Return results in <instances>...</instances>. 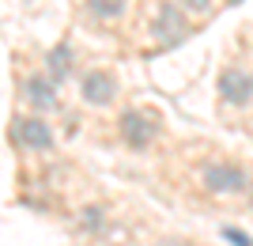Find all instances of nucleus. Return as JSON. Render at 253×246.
<instances>
[{
	"label": "nucleus",
	"instance_id": "f8f14e48",
	"mask_svg": "<svg viewBox=\"0 0 253 246\" xmlns=\"http://www.w3.org/2000/svg\"><path fill=\"white\" fill-rule=\"evenodd\" d=\"M219 235L227 239V243H231V246H253V239L246 235L242 227H234V224H223V227H219Z\"/></svg>",
	"mask_w": 253,
	"mask_h": 246
},
{
	"label": "nucleus",
	"instance_id": "f257e3e1",
	"mask_svg": "<svg viewBox=\"0 0 253 246\" xmlns=\"http://www.w3.org/2000/svg\"><path fill=\"white\" fill-rule=\"evenodd\" d=\"M197 182L208 197H246L250 193V171L234 159H204L197 171Z\"/></svg>",
	"mask_w": 253,
	"mask_h": 246
},
{
	"label": "nucleus",
	"instance_id": "9d476101",
	"mask_svg": "<svg viewBox=\"0 0 253 246\" xmlns=\"http://www.w3.org/2000/svg\"><path fill=\"white\" fill-rule=\"evenodd\" d=\"M76 227L87 231V235H106L110 216H106L102 204H84V208H76Z\"/></svg>",
	"mask_w": 253,
	"mask_h": 246
},
{
	"label": "nucleus",
	"instance_id": "f03ea898",
	"mask_svg": "<svg viewBox=\"0 0 253 246\" xmlns=\"http://www.w3.org/2000/svg\"><path fill=\"white\" fill-rule=\"evenodd\" d=\"M8 140L27 155H42V151H53L57 137H53L49 118L42 114H11L8 121Z\"/></svg>",
	"mask_w": 253,
	"mask_h": 246
},
{
	"label": "nucleus",
	"instance_id": "9b49d317",
	"mask_svg": "<svg viewBox=\"0 0 253 246\" xmlns=\"http://www.w3.org/2000/svg\"><path fill=\"white\" fill-rule=\"evenodd\" d=\"M178 4L189 11V19H211L219 8V0H178Z\"/></svg>",
	"mask_w": 253,
	"mask_h": 246
},
{
	"label": "nucleus",
	"instance_id": "ddd939ff",
	"mask_svg": "<svg viewBox=\"0 0 253 246\" xmlns=\"http://www.w3.org/2000/svg\"><path fill=\"white\" fill-rule=\"evenodd\" d=\"M159 246H197V243H189V239H163Z\"/></svg>",
	"mask_w": 253,
	"mask_h": 246
},
{
	"label": "nucleus",
	"instance_id": "4468645a",
	"mask_svg": "<svg viewBox=\"0 0 253 246\" xmlns=\"http://www.w3.org/2000/svg\"><path fill=\"white\" fill-rule=\"evenodd\" d=\"M219 4H227V8H234V4H242V0H219Z\"/></svg>",
	"mask_w": 253,
	"mask_h": 246
},
{
	"label": "nucleus",
	"instance_id": "6e6552de",
	"mask_svg": "<svg viewBox=\"0 0 253 246\" xmlns=\"http://www.w3.org/2000/svg\"><path fill=\"white\" fill-rule=\"evenodd\" d=\"M42 72L49 76L57 87H61L64 80H72V76H76V49H72V42H68V38H64V42H57L53 49H45Z\"/></svg>",
	"mask_w": 253,
	"mask_h": 246
},
{
	"label": "nucleus",
	"instance_id": "1a4fd4ad",
	"mask_svg": "<svg viewBox=\"0 0 253 246\" xmlns=\"http://www.w3.org/2000/svg\"><path fill=\"white\" fill-rule=\"evenodd\" d=\"M84 11H87V19H95V23H102V27H110V23L125 19L128 0H84Z\"/></svg>",
	"mask_w": 253,
	"mask_h": 246
},
{
	"label": "nucleus",
	"instance_id": "0eeeda50",
	"mask_svg": "<svg viewBox=\"0 0 253 246\" xmlns=\"http://www.w3.org/2000/svg\"><path fill=\"white\" fill-rule=\"evenodd\" d=\"M57 91H61V87L53 84L42 68H38V72H27V76L19 80L23 102H27L34 114H42V118H45V114H53V110H61V95H57Z\"/></svg>",
	"mask_w": 253,
	"mask_h": 246
},
{
	"label": "nucleus",
	"instance_id": "20e7f679",
	"mask_svg": "<svg viewBox=\"0 0 253 246\" xmlns=\"http://www.w3.org/2000/svg\"><path fill=\"white\" fill-rule=\"evenodd\" d=\"M193 31V19L189 11L181 8L178 0H163L155 8V19H151V34H155V42L163 46V49H174V46H181L185 38H189Z\"/></svg>",
	"mask_w": 253,
	"mask_h": 246
},
{
	"label": "nucleus",
	"instance_id": "7ed1b4c3",
	"mask_svg": "<svg viewBox=\"0 0 253 246\" xmlns=\"http://www.w3.org/2000/svg\"><path fill=\"white\" fill-rule=\"evenodd\" d=\"M121 95V84H117V76L110 68H84L80 80H76V98L84 102L87 110H110Z\"/></svg>",
	"mask_w": 253,
	"mask_h": 246
},
{
	"label": "nucleus",
	"instance_id": "423d86ee",
	"mask_svg": "<svg viewBox=\"0 0 253 246\" xmlns=\"http://www.w3.org/2000/svg\"><path fill=\"white\" fill-rule=\"evenodd\" d=\"M215 95L227 110L253 106V72L246 64H223L219 80H215Z\"/></svg>",
	"mask_w": 253,
	"mask_h": 246
},
{
	"label": "nucleus",
	"instance_id": "39448f33",
	"mask_svg": "<svg viewBox=\"0 0 253 246\" xmlns=\"http://www.w3.org/2000/svg\"><path fill=\"white\" fill-rule=\"evenodd\" d=\"M159 129H163L159 118L144 106H128V110H121V118H117V133L125 140V148H132V151H148L159 140Z\"/></svg>",
	"mask_w": 253,
	"mask_h": 246
}]
</instances>
